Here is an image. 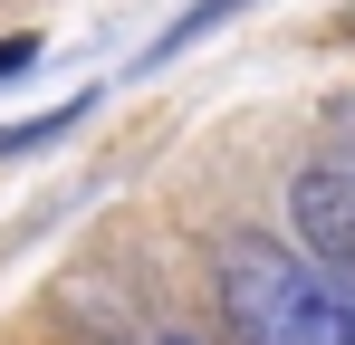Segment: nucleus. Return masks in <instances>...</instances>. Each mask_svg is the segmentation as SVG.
Masks as SVG:
<instances>
[{"label":"nucleus","instance_id":"nucleus-6","mask_svg":"<svg viewBox=\"0 0 355 345\" xmlns=\"http://www.w3.org/2000/svg\"><path fill=\"white\" fill-rule=\"evenodd\" d=\"M164 345H192V336H164Z\"/></svg>","mask_w":355,"mask_h":345},{"label":"nucleus","instance_id":"nucleus-5","mask_svg":"<svg viewBox=\"0 0 355 345\" xmlns=\"http://www.w3.org/2000/svg\"><path fill=\"white\" fill-rule=\"evenodd\" d=\"M336 154H355V96L336 106Z\"/></svg>","mask_w":355,"mask_h":345},{"label":"nucleus","instance_id":"nucleus-1","mask_svg":"<svg viewBox=\"0 0 355 345\" xmlns=\"http://www.w3.org/2000/svg\"><path fill=\"white\" fill-rule=\"evenodd\" d=\"M221 317L240 345H355V278L240 230L221 249Z\"/></svg>","mask_w":355,"mask_h":345},{"label":"nucleus","instance_id":"nucleus-3","mask_svg":"<svg viewBox=\"0 0 355 345\" xmlns=\"http://www.w3.org/2000/svg\"><path fill=\"white\" fill-rule=\"evenodd\" d=\"M77 115H87V96H67V106H58V115H39V125H0V154H29V144H49V134H67Z\"/></svg>","mask_w":355,"mask_h":345},{"label":"nucleus","instance_id":"nucleus-2","mask_svg":"<svg viewBox=\"0 0 355 345\" xmlns=\"http://www.w3.org/2000/svg\"><path fill=\"white\" fill-rule=\"evenodd\" d=\"M288 221L307 240V259H327V269H346L355 278V154H317V163L288 182Z\"/></svg>","mask_w":355,"mask_h":345},{"label":"nucleus","instance_id":"nucleus-4","mask_svg":"<svg viewBox=\"0 0 355 345\" xmlns=\"http://www.w3.org/2000/svg\"><path fill=\"white\" fill-rule=\"evenodd\" d=\"M29 57H39V39H0V77H19Z\"/></svg>","mask_w":355,"mask_h":345}]
</instances>
